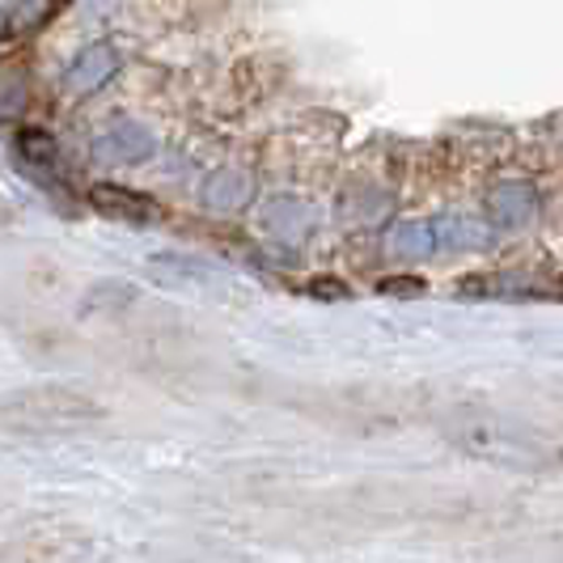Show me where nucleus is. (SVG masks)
<instances>
[{
  "mask_svg": "<svg viewBox=\"0 0 563 563\" xmlns=\"http://www.w3.org/2000/svg\"><path fill=\"white\" fill-rule=\"evenodd\" d=\"M89 199H93V208H98V212H107V217H114V221H132V225H153V221H162V217H166V212H162L148 196L128 191V187H114V183L93 187Z\"/></svg>",
  "mask_w": 563,
  "mask_h": 563,
  "instance_id": "nucleus-1",
  "label": "nucleus"
},
{
  "mask_svg": "<svg viewBox=\"0 0 563 563\" xmlns=\"http://www.w3.org/2000/svg\"><path fill=\"white\" fill-rule=\"evenodd\" d=\"M18 148L26 153L30 166H56V141H52L47 132H38V128H26V132L18 136Z\"/></svg>",
  "mask_w": 563,
  "mask_h": 563,
  "instance_id": "nucleus-2",
  "label": "nucleus"
},
{
  "mask_svg": "<svg viewBox=\"0 0 563 563\" xmlns=\"http://www.w3.org/2000/svg\"><path fill=\"white\" fill-rule=\"evenodd\" d=\"M306 292H318V297H347V284L339 280H313Z\"/></svg>",
  "mask_w": 563,
  "mask_h": 563,
  "instance_id": "nucleus-3",
  "label": "nucleus"
}]
</instances>
